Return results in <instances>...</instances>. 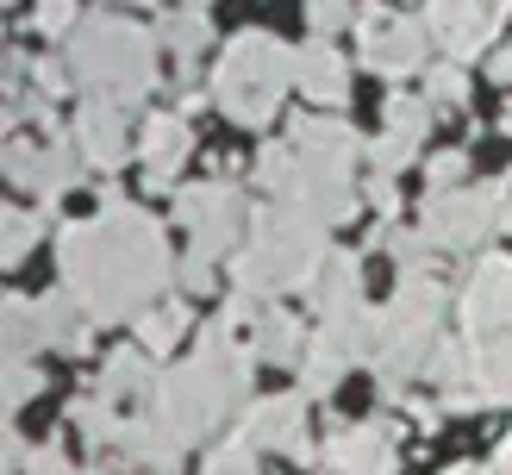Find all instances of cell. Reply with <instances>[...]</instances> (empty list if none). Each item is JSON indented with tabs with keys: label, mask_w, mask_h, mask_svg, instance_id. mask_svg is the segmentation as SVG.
Returning a JSON list of instances; mask_svg holds the SVG:
<instances>
[{
	"label": "cell",
	"mask_w": 512,
	"mask_h": 475,
	"mask_svg": "<svg viewBox=\"0 0 512 475\" xmlns=\"http://www.w3.org/2000/svg\"><path fill=\"white\" fill-rule=\"evenodd\" d=\"M63 269H69V294H82L94 319H125L132 300H144L157 288L169 257H163L157 225L144 213L113 207L107 219L63 232Z\"/></svg>",
	"instance_id": "cell-1"
},
{
	"label": "cell",
	"mask_w": 512,
	"mask_h": 475,
	"mask_svg": "<svg viewBox=\"0 0 512 475\" xmlns=\"http://www.w3.org/2000/svg\"><path fill=\"white\" fill-rule=\"evenodd\" d=\"M500 475H512V438L500 444Z\"/></svg>",
	"instance_id": "cell-28"
},
{
	"label": "cell",
	"mask_w": 512,
	"mask_h": 475,
	"mask_svg": "<svg viewBox=\"0 0 512 475\" xmlns=\"http://www.w3.org/2000/svg\"><path fill=\"white\" fill-rule=\"evenodd\" d=\"M325 475H338V469H325Z\"/></svg>",
	"instance_id": "cell-32"
},
{
	"label": "cell",
	"mask_w": 512,
	"mask_h": 475,
	"mask_svg": "<svg viewBox=\"0 0 512 475\" xmlns=\"http://www.w3.org/2000/svg\"><path fill=\"white\" fill-rule=\"evenodd\" d=\"M38 25H44V32H69V25H75V0H44Z\"/></svg>",
	"instance_id": "cell-24"
},
{
	"label": "cell",
	"mask_w": 512,
	"mask_h": 475,
	"mask_svg": "<svg viewBox=\"0 0 512 475\" xmlns=\"http://www.w3.org/2000/svg\"><path fill=\"white\" fill-rule=\"evenodd\" d=\"M388 125H394V132L400 138H425V125H431V100H406V94H394L388 100Z\"/></svg>",
	"instance_id": "cell-18"
},
{
	"label": "cell",
	"mask_w": 512,
	"mask_h": 475,
	"mask_svg": "<svg viewBox=\"0 0 512 475\" xmlns=\"http://www.w3.org/2000/svg\"><path fill=\"white\" fill-rule=\"evenodd\" d=\"M150 382V369H144V350H125V357H113L107 363V375H100V388H107V400L113 394H132V388H144Z\"/></svg>",
	"instance_id": "cell-17"
},
{
	"label": "cell",
	"mask_w": 512,
	"mask_h": 475,
	"mask_svg": "<svg viewBox=\"0 0 512 475\" xmlns=\"http://www.w3.org/2000/svg\"><path fill=\"white\" fill-rule=\"evenodd\" d=\"M182 225L194 232V244L207 250V257L232 244V232H238V194H232V182L188 188V194H182Z\"/></svg>",
	"instance_id": "cell-6"
},
{
	"label": "cell",
	"mask_w": 512,
	"mask_h": 475,
	"mask_svg": "<svg viewBox=\"0 0 512 475\" xmlns=\"http://www.w3.org/2000/svg\"><path fill=\"white\" fill-rule=\"evenodd\" d=\"M250 438H256V444H275V450H294V457H313V450H306V438H300V400H294V394L250 407Z\"/></svg>",
	"instance_id": "cell-9"
},
{
	"label": "cell",
	"mask_w": 512,
	"mask_h": 475,
	"mask_svg": "<svg viewBox=\"0 0 512 475\" xmlns=\"http://www.w3.org/2000/svg\"><path fill=\"white\" fill-rule=\"evenodd\" d=\"M200 38H207V19H200L194 7H188L182 19H175V25H169V44H175V50H194Z\"/></svg>",
	"instance_id": "cell-23"
},
{
	"label": "cell",
	"mask_w": 512,
	"mask_h": 475,
	"mask_svg": "<svg viewBox=\"0 0 512 475\" xmlns=\"http://www.w3.org/2000/svg\"><path fill=\"white\" fill-rule=\"evenodd\" d=\"M75 138H82V150H88L94 163H119V157H125V125H119V107L94 100V107L82 113V125H75Z\"/></svg>",
	"instance_id": "cell-12"
},
{
	"label": "cell",
	"mask_w": 512,
	"mask_h": 475,
	"mask_svg": "<svg viewBox=\"0 0 512 475\" xmlns=\"http://www.w3.org/2000/svg\"><path fill=\"white\" fill-rule=\"evenodd\" d=\"M32 238H38V213H13L7 219V238H0V244H7V263H19L25 250H32Z\"/></svg>",
	"instance_id": "cell-21"
},
{
	"label": "cell",
	"mask_w": 512,
	"mask_h": 475,
	"mask_svg": "<svg viewBox=\"0 0 512 475\" xmlns=\"http://www.w3.org/2000/svg\"><path fill=\"white\" fill-rule=\"evenodd\" d=\"M25 394H38V369L32 363H13L7 369V407H13V400H25Z\"/></svg>",
	"instance_id": "cell-25"
},
{
	"label": "cell",
	"mask_w": 512,
	"mask_h": 475,
	"mask_svg": "<svg viewBox=\"0 0 512 475\" xmlns=\"http://www.w3.org/2000/svg\"><path fill=\"white\" fill-rule=\"evenodd\" d=\"M325 463L338 475H394V444L381 425H356V432H338L325 450Z\"/></svg>",
	"instance_id": "cell-8"
},
{
	"label": "cell",
	"mask_w": 512,
	"mask_h": 475,
	"mask_svg": "<svg viewBox=\"0 0 512 475\" xmlns=\"http://www.w3.org/2000/svg\"><path fill=\"white\" fill-rule=\"evenodd\" d=\"M75 475H100V469H75Z\"/></svg>",
	"instance_id": "cell-31"
},
{
	"label": "cell",
	"mask_w": 512,
	"mask_h": 475,
	"mask_svg": "<svg viewBox=\"0 0 512 475\" xmlns=\"http://www.w3.org/2000/svg\"><path fill=\"white\" fill-rule=\"evenodd\" d=\"M188 332V307L182 300H163V307H144V319H138V338H144V350H169L175 338Z\"/></svg>",
	"instance_id": "cell-15"
},
{
	"label": "cell",
	"mask_w": 512,
	"mask_h": 475,
	"mask_svg": "<svg viewBox=\"0 0 512 475\" xmlns=\"http://www.w3.org/2000/svg\"><path fill=\"white\" fill-rule=\"evenodd\" d=\"M463 325L469 332H512V263L506 257L475 263L463 288Z\"/></svg>",
	"instance_id": "cell-5"
},
{
	"label": "cell",
	"mask_w": 512,
	"mask_h": 475,
	"mask_svg": "<svg viewBox=\"0 0 512 475\" xmlns=\"http://www.w3.org/2000/svg\"><path fill=\"white\" fill-rule=\"evenodd\" d=\"M456 175H463V157H456V150H444V157H431V182H438V188H450Z\"/></svg>",
	"instance_id": "cell-27"
},
{
	"label": "cell",
	"mask_w": 512,
	"mask_h": 475,
	"mask_svg": "<svg viewBox=\"0 0 512 475\" xmlns=\"http://www.w3.org/2000/svg\"><path fill=\"white\" fill-rule=\"evenodd\" d=\"M300 57H288L275 38L263 32H244L232 38V50H225V63L213 69V100L225 113H232L238 125H263L275 113V100L281 88H288V75H294Z\"/></svg>",
	"instance_id": "cell-2"
},
{
	"label": "cell",
	"mask_w": 512,
	"mask_h": 475,
	"mask_svg": "<svg viewBox=\"0 0 512 475\" xmlns=\"http://www.w3.org/2000/svg\"><path fill=\"white\" fill-rule=\"evenodd\" d=\"M188 157V125L175 119V113H157L150 119V132H144V163H150V182H169L175 169H182Z\"/></svg>",
	"instance_id": "cell-11"
},
{
	"label": "cell",
	"mask_w": 512,
	"mask_h": 475,
	"mask_svg": "<svg viewBox=\"0 0 512 475\" xmlns=\"http://www.w3.org/2000/svg\"><path fill=\"white\" fill-rule=\"evenodd\" d=\"M344 19H350V0H313V25H319V32H338Z\"/></svg>",
	"instance_id": "cell-26"
},
{
	"label": "cell",
	"mask_w": 512,
	"mask_h": 475,
	"mask_svg": "<svg viewBox=\"0 0 512 475\" xmlns=\"http://www.w3.org/2000/svg\"><path fill=\"white\" fill-rule=\"evenodd\" d=\"M356 32H363V63L381 69V75L413 69V63H419V50H425V32H419V25L406 19V13H394V7H363Z\"/></svg>",
	"instance_id": "cell-4"
},
{
	"label": "cell",
	"mask_w": 512,
	"mask_h": 475,
	"mask_svg": "<svg viewBox=\"0 0 512 475\" xmlns=\"http://www.w3.org/2000/svg\"><path fill=\"white\" fill-rule=\"evenodd\" d=\"M494 207H500V194H438V200H431V219H425V238L475 244L494 225Z\"/></svg>",
	"instance_id": "cell-7"
},
{
	"label": "cell",
	"mask_w": 512,
	"mask_h": 475,
	"mask_svg": "<svg viewBox=\"0 0 512 475\" xmlns=\"http://www.w3.org/2000/svg\"><path fill=\"white\" fill-rule=\"evenodd\" d=\"M475 382H481V400H512V338L475 350Z\"/></svg>",
	"instance_id": "cell-14"
},
{
	"label": "cell",
	"mask_w": 512,
	"mask_h": 475,
	"mask_svg": "<svg viewBox=\"0 0 512 475\" xmlns=\"http://www.w3.org/2000/svg\"><path fill=\"white\" fill-rule=\"evenodd\" d=\"M300 350V325L288 313H263V325H256V357L263 363H288Z\"/></svg>",
	"instance_id": "cell-16"
},
{
	"label": "cell",
	"mask_w": 512,
	"mask_h": 475,
	"mask_svg": "<svg viewBox=\"0 0 512 475\" xmlns=\"http://www.w3.org/2000/svg\"><path fill=\"white\" fill-rule=\"evenodd\" d=\"M119 444H125V463H144V469H175V457H182V438L157 419L119 425Z\"/></svg>",
	"instance_id": "cell-10"
},
{
	"label": "cell",
	"mask_w": 512,
	"mask_h": 475,
	"mask_svg": "<svg viewBox=\"0 0 512 475\" xmlns=\"http://www.w3.org/2000/svg\"><path fill=\"white\" fill-rule=\"evenodd\" d=\"M69 63L88 88L113 94V107H119V100H132L150 82V38L125 19H88L69 44Z\"/></svg>",
	"instance_id": "cell-3"
},
{
	"label": "cell",
	"mask_w": 512,
	"mask_h": 475,
	"mask_svg": "<svg viewBox=\"0 0 512 475\" xmlns=\"http://www.w3.org/2000/svg\"><path fill=\"white\" fill-rule=\"evenodd\" d=\"M294 75H300V88L313 94V100H344V63H338V50H331V44H306Z\"/></svg>",
	"instance_id": "cell-13"
},
{
	"label": "cell",
	"mask_w": 512,
	"mask_h": 475,
	"mask_svg": "<svg viewBox=\"0 0 512 475\" xmlns=\"http://www.w3.org/2000/svg\"><path fill=\"white\" fill-rule=\"evenodd\" d=\"M444 475H488V469H444Z\"/></svg>",
	"instance_id": "cell-30"
},
{
	"label": "cell",
	"mask_w": 512,
	"mask_h": 475,
	"mask_svg": "<svg viewBox=\"0 0 512 475\" xmlns=\"http://www.w3.org/2000/svg\"><path fill=\"white\" fill-rule=\"evenodd\" d=\"M75 425H82V438H119V425L107 419V407H100V400H75Z\"/></svg>",
	"instance_id": "cell-20"
},
{
	"label": "cell",
	"mask_w": 512,
	"mask_h": 475,
	"mask_svg": "<svg viewBox=\"0 0 512 475\" xmlns=\"http://www.w3.org/2000/svg\"><path fill=\"white\" fill-rule=\"evenodd\" d=\"M469 100V75L463 69H431V107H456Z\"/></svg>",
	"instance_id": "cell-19"
},
{
	"label": "cell",
	"mask_w": 512,
	"mask_h": 475,
	"mask_svg": "<svg viewBox=\"0 0 512 475\" xmlns=\"http://www.w3.org/2000/svg\"><path fill=\"white\" fill-rule=\"evenodd\" d=\"M207 475H256V463H250V444H225L219 457L207 463Z\"/></svg>",
	"instance_id": "cell-22"
},
{
	"label": "cell",
	"mask_w": 512,
	"mask_h": 475,
	"mask_svg": "<svg viewBox=\"0 0 512 475\" xmlns=\"http://www.w3.org/2000/svg\"><path fill=\"white\" fill-rule=\"evenodd\" d=\"M500 132H512V100H506V113H500Z\"/></svg>",
	"instance_id": "cell-29"
}]
</instances>
